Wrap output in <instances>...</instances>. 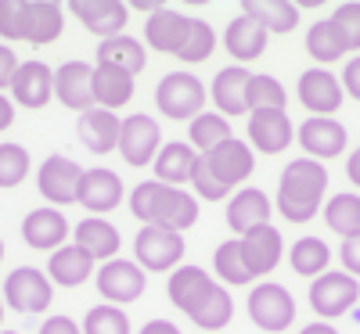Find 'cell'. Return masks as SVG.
I'll use <instances>...</instances> for the list:
<instances>
[{"label":"cell","mask_w":360,"mask_h":334,"mask_svg":"<svg viewBox=\"0 0 360 334\" xmlns=\"http://www.w3.org/2000/svg\"><path fill=\"white\" fill-rule=\"evenodd\" d=\"M130 212L144 227H162L173 234H184L198 223V198L184 187H166L159 180H144L130 194Z\"/></svg>","instance_id":"obj_1"},{"label":"cell","mask_w":360,"mask_h":334,"mask_svg":"<svg viewBox=\"0 0 360 334\" xmlns=\"http://www.w3.org/2000/svg\"><path fill=\"white\" fill-rule=\"evenodd\" d=\"M328 191V169L314 159H295L285 166L278 184V212L288 223H310Z\"/></svg>","instance_id":"obj_2"},{"label":"cell","mask_w":360,"mask_h":334,"mask_svg":"<svg viewBox=\"0 0 360 334\" xmlns=\"http://www.w3.org/2000/svg\"><path fill=\"white\" fill-rule=\"evenodd\" d=\"M205 86L198 76L191 72H169L159 86H155V105L166 119H173V123H191V119L202 115L205 108Z\"/></svg>","instance_id":"obj_3"},{"label":"cell","mask_w":360,"mask_h":334,"mask_svg":"<svg viewBox=\"0 0 360 334\" xmlns=\"http://www.w3.org/2000/svg\"><path fill=\"white\" fill-rule=\"evenodd\" d=\"M4 302L15 313H47L51 302H54V284L44 269L18 266L4 281Z\"/></svg>","instance_id":"obj_4"},{"label":"cell","mask_w":360,"mask_h":334,"mask_svg":"<svg viewBox=\"0 0 360 334\" xmlns=\"http://www.w3.org/2000/svg\"><path fill=\"white\" fill-rule=\"evenodd\" d=\"M249 320L266 334H281L295 320V298L288 295L285 284H274V281L256 284L249 295Z\"/></svg>","instance_id":"obj_5"},{"label":"cell","mask_w":360,"mask_h":334,"mask_svg":"<svg viewBox=\"0 0 360 334\" xmlns=\"http://www.w3.org/2000/svg\"><path fill=\"white\" fill-rule=\"evenodd\" d=\"M360 302V284L349 273H339V269H328L310 284V309L321 316V320H335L342 313H349Z\"/></svg>","instance_id":"obj_6"},{"label":"cell","mask_w":360,"mask_h":334,"mask_svg":"<svg viewBox=\"0 0 360 334\" xmlns=\"http://www.w3.org/2000/svg\"><path fill=\"white\" fill-rule=\"evenodd\" d=\"M134 255L141 269L169 273L184 259V234H173L162 227H141V234L134 237Z\"/></svg>","instance_id":"obj_7"},{"label":"cell","mask_w":360,"mask_h":334,"mask_svg":"<svg viewBox=\"0 0 360 334\" xmlns=\"http://www.w3.org/2000/svg\"><path fill=\"white\" fill-rule=\"evenodd\" d=\"M119 155H123L127 166L141 169V166H152L155 155L162 151V130L152 115H130L123 119V130H119Z\"/></svg>","instance_id":"obj_8"},{"label":"cell","mask_w":360,"mask_h":334,"mask_svg":"<svg viewBox=\"0 0 360 334\" xmlns=\"http://www.w3.org/2000/svg\"><path fill=\"white\" fill-rule=\"evenodd\" d=\"M144 269L130 259H112L98 269V295L108 302V306H130L144 295Z\"/></svg>","instance_id":"obj_9"},{"label":"cell","mask_w":360,"mask_h":334,"mask_svg":"<svg viewBox=\"0 0 360 334\" xmlns=\"http://www.w3.org/2000/svg\"><path fill=\"white\" fill-rule=\"evenodd\" d=\"M342 83L328 69H307L299 76V105L310 112V119H332L342 108Z\"/></svg>","instance_id":"obj_10"},{"label":"cell","mask_w":360,"mask_h":334,"mask_svg":"<svg viewBox=\"0 0 360 334\" xmlns=\"http://www.w3.org/2000/svg\"><path fill=\"white\" fill-rule=\"evenodd\" d=\"M79 184H83V169L65 155H51L37 173V187L51 205H76Z\"/></svg>","instance_id":"obj_11"},{"label":"cell","mask_w":360,"mask_h":334,"mask_svg":"<svg viewBox=\"0 0 360 334\" xmlns=\"http://www.w3.org/2000/svg\"><path fill=\"white\" fill-rule=\"evenodd\" d=\"M220 284L209 277V273L202 269V266H176L173 273H169V288H166V295H169V302L180 309V313H188V316H195L205 302H209V295H213Z\"/></svg>","instance_id":"obj_12"},{"label":"cell","mask_w":360,"mask_h":334,"mask_svg":"<svg viewBox=\"0 0 360 334\" xmlns=\"http://www.w3.org/2000/svg\"><path fill=\"white\" fill-rule=\"evenodd\" d=\"M54 98L62 101L69 112H90L94 105V65L83 62H65L54 72Z\"/></svg>","instance_id":"obj_13"},{"label":"cell","mask_w":360,"mask_h":334,"mask_svg":"<svg viewBox=\"0 0 360 334\" xmlns=\"http://www.w3.org/2000/svg\"><path fill=\"white\" fill-rule=\"evenodd\" d=\"M295 137H299V144H303L307 159H314V162L339 159L346 151V144H349L346 126L339 123V119H307Z\"/></svg>","instance_id":"obj_14"},{"label":"cell","mask_w":360,"mask_h":334,"mask_svg":"<svg viewBox=\"0 0 360 334\" xmlns=\"http://www.w3.org/2000/svg\"><path fill=\"white\" fill-rule=\"evenodd\" d=\"M292 137H295V130H292L288 112H274V108L249 112V140L263 155H281V151H288Z\"/></svg>","instance_id":"obj_15"},{"label":"cell","mask_w":360,"mask_h":334,"mask_svg":"<svg viewBox=\"0 0 360 334\" xmlns=\"http://www.w3.org/2000/svg\"><path fill=\"white\" fill-rule=\"evenodd\" d=\"M65 8L101 40L119 36L127 18H130V8L123 4V0H72V4H65Z\"/></svg>","instance_id":"obj_16"},{"label":"cell","mask_w":360,"mask_h":334,"mask_svg":"<svg viewBox=\"0 0 360 334\" xmlns=\"http://www.w3.org/2000/svg\"><path fill=\"white\" fill-rule=\"evenodd\" d=\"M22 237L37 252H58L69 241V220L58 208H33L22 220Z\"/></svg>","instance_id":"obj_17"},{"label":"cell","mask_w":360,"mask_h":334,"mask_svg":"<svg viewBox=\"0 0 360 334\" xmlns=\"http://www.w3.org/2000/svg\"><path fill=\"white\" fill-rule=\"evenodd\" d=\"M123 201V180L112 169H83V184H79V205L90 216H105V212L119 208Z\"/></svg>","instance_id":"obj_18"},{"label":"cell","mask_w":360,"mask_h":334,"mask_svg":"<svg viewBox=\"0 0 360 334\" xmlns=\"http://www.w3.org/2000/svg\"><path fill=\"white\" fill-rule=\"evenodd\" d=\"M205 162H209V169L217 173V180L220 184H227L231 191L238 187V184H245V180L252 176V166H256V159H252V147L245 144V140H227V144H220L217 151H209V155H202Z\"/></svg>","instance_id":"obj_19"},{"label":"cell","mask_w":360,"mask_h":334,"mask_svg":"<svg viewBox=\"0 0 360 334\" xmlns=\"http://www.w3.org/2000/svg\"><path fill=\"white\" fill-rule=\"evenodd\" d=\"M249 79H252V72L242 65H231V69L217 72L213 86H209V98H213V105L224 119L249 112Z\"/></svg>","instance_id":"obj_20"},{"label":"cell","mask_w":360,"mask_h":334,"mask_svg":"<svg viewBox=\"0 0 360 334\" xmlns=\"http://www.w3.org/2000/svg\"><path fill=\"white\" fill-rule=\"evenodd\" d=\"M270 212H274V205H270V198L259 191V187H245L238 191L231 201H227V227L245 237L252 234L256 227H270Z\"/></svg>","instance_id":"obj_21"},{"label":"cell","mask_w":360,"mask_h":334,"mask_svg":"<svg viewBox=\"0 0 360 334\" xmlns=\"http://www.w3.org/2000/svg\"><path fill=\"white\" fill-rule=\"evenodd\" d=\"M238 241H242V259H245L252 277H266L285 255V241L274 227H256L252 234L238 237Z\"/></svg>","instance_id":"obj_22"},{"label":"cell","mask_w":360,"mask_h":334,"mask_svg":"<svg viewBox=\"0 0 360 334\" xmlns=\"http://www.w3.org/2000/svg\"><path fill=\"white\" fill-rule=\"evenodd\" d=\"M72 245H79L94 262H112L119 245H123V237H119V230L105 216H86L72 230Z\"/></svg>","instance_id":"obj_23"},{"label":"cell","mask_w":360,"mask_h":334,"mask_svg":"<svg viewBox=\"0 0 360 334\" xmlns=\"http://www.w3.org/2000/svg\"><path fill=\"white\" fill-rule=\"evenodd\" d=\"M188 25L191 18L184 11H173V8H162L155 15H148V25H144V40L152 51L159 54H180L188 40Z\"/></svg>","instance_id":"obj_24"},{"label":"cell","mask_w":360,"mask_h":334,"mask_svg":"<svg viewBox=\"0 0 360 334\" xmlns=\"http://www.w3.org/2000/svg\"><path fill=\"white\" fill-rule=\"evenodd\" d=\"M119 130H123V119L115 112H105V108H90L79 115V140L86 151H94V155H108V151L119 147Z\"/></svg>","instance_id":"obj_25"},{"label":"cell","mask_w":360,"mask_h":334,"mask_svg":"<svg viewBox=\"0 0 360 334\" xmlns=\"http://www.w3.org/2000/svg\"><path fill=\"white\" fill-rule=\"evenodd\" d=\"M11 94H15V105H22V108H44L54 98V72H51V65L22 62L18 76L11 83Z\"/></svg>","instance_id":"obj_26"},{"label":"cell","mask_w":360,"mask_h":334,"mask_svg":"<svg viewBox=\"0 0 360 334\" xmlns=\"http://www.w3.org/2000/svg\"><path fill=\"white\" fill-rule=\"evenodd\" d=\"M65 11L54 0H25V44L44 47L62 36Z\"/></svg>","instance_id":"obj_27"},{"label":"cell","mask_w":360,"mask_h":334,"mask_svg":"<svg viewBox=\"0 0 360 334\" xmlns=\"http://www.w3.org/2000/svg\"><path fill=\"white\" fill-rule=\"evenodd\" d=\"M94 259H90L79 245H62L58 252H51V262H47V277L51 284H62V288H79L94 277Z\"/></svg>","instance_id":"obj_28"},{"label":"cell","mask_w":360,"mask_h":334,"mask_svg":"<svg viewBox=\"0 0 360 334\" xmlns=\"http://www.w3.org/2000/svg\"><path fill=\"white\" fill-rule=\"evenodd\" d=\"M198 162V151L184 140H173V144H162V151L155 155V180L166 187H184L191 184V169Z\"/></svg>","instance_id":"obj_29"},{"label":"cell","mask_w":360,"mask_h":334,"mask_svg":"<svg viewBox=\"0 0 360 334\" xmlns=\"http://www.w3.org/2000/svg\"><path fill=\"white\" fill-rule=\"evenodd\" d=\"M266 40H270V33L263 25H256L249 15H238L231 25H227V33H224V47H227V54L234 58V62H256V58L266 51Z\"/></svg>","instance_id":"obj_30"},{"label":"cell","mask_w":360,"mask_h":334,"mask_svg":"<svg viewBox=\"0 0 360 334\" xmlns=\"http://www.w3.org/2000/svg\"><path fill=\"white\" fill-rule=\"evenodd\" d=\"M134 98V76L115 65H94V105L105 112H115L130 105Z\"/></svg>","instance_id":"obj_31"},{"label":"cell","mask_w":360,"mask_h":334,"mask_svg":"<svg viewBox=\"0 0 360 334\" xmlns=\"http://www.w3.org/2000/svg\"><path fill=\"white\" fill-rule=\"evenodd\" d=\"M242 15H249L266 33H292L299 25V8L292 0H242Z\"/></svg>","instance_id":"obj_32"},{"label":"cell","mask_w":360,"mask_h":334,"mask_svg":"<svg viewBox=\"0 0 360 334\" xmlns=\"http://www.w3.org/2000/svg\"><path fill=\"white\" fill-rule=\"evenodd\" d=\"M98 65H115V69L137 76V72H144V65H148V51H144L141 40L119 33V36H108V40L98 44Z\"/></svg>","instance_id":"obj_33"},{"label":"cell","mask_w":360,"mask_h":334,"mask_svg":"<svg viewBox=\"0 0 360 334\" xmlns=\"http://www.w3.org/2000/svg\"><path fill=\"white\" fill-rule=\"evenodd\" d=\"M288 262L299 277L317 281L321 273H328V266H332V248H328L321 237H299L288 252Z\"/></svg>","instance_id":"obj_34"},{"label":"cell","mask_w":360,"mask_h":334,"mask_svg":"<svg viewBox=\"0 0 360 334\" xmlns=\"http://www.w3.org/2000/svg\"><path fill=\"white\" fill-rule=\"evenodd\" d=\"M307 51H310V58H314L317 65H335L349 47H346L342 33L335 29V22L324 18V22H314V25H310V33H307Z\"/></svg>","instance_id":"obj_35"},{"label":"cell","mask_w":360,"mask_h":334,"mask_svg":"<svg viewBox=\"0 0 360 334\" xmlns=\"http://www.w3.org/2000/svg\"><path fill=\"white\" fill-rule=\"evenodd\" d=\"M188 137H191V147L209 155V151H217L220 144L231 140V123L220 115V112H202L198 119L188 123Z\"/></svg>","instance_id":"obj_36"},{"label":"cell","mask_w":360,"mask_h":334,"mask_svg":"<svg viewBox=\"0 0 360 334\" xmlns=\"http://www.w3.org/2000/svg\"><path fill=\"white\" fill-rule=\"evenodd\" d=\"M213 266H217V277L224 281V284H252L256 277L249 273V266H245V259H242V241L238 237H231V241H224V245L217 248V255H213Z\"/></svg>","instance_id":"obj_37"},{"label":"cell","mask_w":360,"mask_h":334,"mask_svg":"<svg viewBox=\"0 0 360 334\" xmlns=\"http://www.w3.org/2000/svg\"><path fill=\"white\" fill-rule=\"evenodd\" d=\"M324 223L342 237L360 234V194H335L324 205Z\"/></svg>","instance_id":"obj_38"},{"label":"cell","mask_w":360,"mask_h":334,"mask_svg":"<svg viewBox=\"0 0 360 334\" xmlns=\"http://www.w3.org/2000/svg\"><path fill=\"white\" fill-rule=\"evenodd\" d=\"M231 316H234V298L227 295V288H217L213 295H209L205 306L191 316V323L213 334V330H224V327L231 323Z\"/></svg>","instance_id":"obj_39"},{"label":"cell","mask_w":360,"mask_h":334,"mask_svg":"<svg viewBox=\"0 0 360 334\" xmlns=\"http://www.w3.org/2000/svg\"><path fill=\"white\" fill-rule=\"evenodd\" d=\"M213 47H217L213 25L202 22V18H191V25H188V40H184V47H180L176 58H180L184 65H198V62H205V58L213 54Z\"/></svg>","instance_id":"obj_40"},{"label":"cell","mask_w":360,"mask_h":334,"mask_svg":"<svg viewBox=\"0 0 360 334\" xmlns=\"http://www.w3.org/2000/svg\"><path fill=\"white\" fill-rule=\"evenodd\" d=\"M285 105H288V94L274 76H252L249 79V112H259V108L285 112Z\"/></svg>","instance_id":"obj_41"},{"label":"cell","mask_w":360,"mask_h":334,"mask_svg":"<svg viewBox=\"0 0 360 334\" xmlns=\"http://www.w3.org/2000/svg\"><path fill=\"white\" fill-rule=\"evenodd\" d=\"M29 151L22 144H0V187H18L29 176Z\"/></svg>","instance_id":"obj_42"},{"label":"cell","mask_w":360,"mask_h":334,"mask_svg":"<svg viewBox=\"0 0 360 334\" xmlns=\"http://www.w3.org/2000/svg\"><path fill=\"white\" fill-rule=\"evenodd\" d=\"M83 334H130V320L119 306H94L83 320Z\"/></svg>","instance_id":"obj_43"},{"label":"cell","mask_w":360,"mask_h":334,"mask_svg":"<svg viewBox=\"0 0 360 334\" xmlns=\"http://www.w3.org/2000/svg\"><path fill=\"white\" fill-rule=\"evenodd\" d=\"M191 187H195V194L205 198V201H224V198L231 194V187L220 184L217 173L209 169V162H205L202 155H198V162H195V169H191Z\"/></svg>","instance_id":"obj_44"},{"label":"cell","mask_w":360,"mask_h":334,"mask_svg":"<svg viewBox=\"0 0 360 334\" xmlns=\"http://www.w3.org/2000/svg\"><path fill=\"white\" fill-rule=\"evenodd\" d=\"M0 36L8 44L25 40V0H0Z\"/></svg>","instance_id":"obj_45"},{"label":"cell","mask_w":360,"mask_h":334,"mask_svg":"<svg viewBox=\"0 0 360 334\" xmlns=\"http://www.w3.org/2000/svg\"><path fill=\"white\" fill-rule=\"evenodd\" d=\"M332 22H335V29L342 33L346 47H349V51H360V4H356V0H349V4L335 8Z\"/></svg>","instance_id":"obj_46"},{"label":"cell","mask_w":360,"mask_h":334,"mask_svg":"<svg viewBox=\"0 0 360 334\" xmlns=\"http://www.w3.org/2000/svg\"><path fill=\"white\" fill-rule=\"evenodd\" d=\"M18 58H15V51L8 47V44H0V90H11V83H15V76H18Z\"/></svg>","instance_id":"obj_47"},{"label":"cell","mask_w":360,"mask_h":334,"mask_svg":"<svg viewBox=\"0 0 360 334\" xmlns=\"http://www.w3.org/2000/svg\"><path fill=\"white\" fill-rule=\"evenodd\" d=\"M339 259H342V273H349V277H360V234L342 241Z\"/></svg>","instance_id":"obj_48"},{"label":"cell","mask_w":360,"mask_h":334,"mask_svg":"<svg viewBox=\"0 0 360 334\" xmlns=\"http://www.w3.org/2000/svg\"><path fill=\"white\" fill-rule=\"evenodd\" d=\"M342 90H346L349 98H356V101H360V54H356L353 62L342 69Z\"/></svg>","instance_id":"obj_49"},{"label":"cell","mask_w":360,"mask_h":334,"mask_svg":"<svg viewBox=\"0 0 360 334\" xmlns=\"http://www.w3.org/2000/svg\"><path fill=\"white\" fill-rule=\"evenodd\" d=\"M40 334H83V330L72 316H51V320H44Z\"/></svg>","instance_id":"obj_50"},{"label":"cell","mask_w":360,"mask_h":334,"mask_svg":"<svg viewBox=\"0 0 360 334\" xmlns=\"http://www.w3.org/2000/svg\"><path fill=\"white\" fill-rule=\"evenodd\" d=\"M141 334H180V327L169 323V320H152V323L141 327Z\"/></svg>","instance_id":"obj_51"},{"label":"cell","mask_w":360,"mask_h":334,"mask_svg":"<svg viewBox=\"0 0 360 334\" xmlns=\"http://www.w3.org/2000/svg\"><path fill=\"white\" fill-rule=\"evenodd\" d=\"M11 123H15V105H11V98L0 94V130H8Z\"/></svg>","instance_id":"obj_52"},{"label":"cell","mask_w":360,"mask_h":334,"mask_svg":"<svg viewBox=\"0 0 360 334\" xmlns=\"http://www.w3.org/2000/svg\"><path fill=\"white\" fill-rule=\"evenodd\" d=\"M127 8H137V11H148V15H155V11H162L166 4H162V0H130Z\"/></svg>","instance_id":"obj_53"},{"label":"cell","mask_w":360,"mask_h":334,"mask_svg":"<svg viewBox=\"0 0 360 334\" xmlns=\"http://www.w3.org/2000/svg\"><path fill=\"white\" fill-rule=\"evenodd\" d=\"M299 334H339V330H335L332 323H307Z\"/></svg>","instance_id":"obj_54"},{"label":"cell","mask_w":360,"mask_h":334,"mask_svg":"<svg viewBox=\"0 0 360 334\" xmlns=\"http://www.w3.org/2000/svg\"><path fill=\"white\" fill-rule=\"evenodd\" d=\"M0 262H4V241H0Z\"/></svg>","instance_id":"obj_55"},{"label":"cell","mask_w":360,"mask_h":334,"mask_svg":"<svg viewBox=\"0 0 360 334\" xmlns=\"http://www.w3.org/2000/svg\"><path fill=\"white\" fill-rule=\"evenodd\" d=\"M0 323H4V302H0Z\"/></svg>","instance_id":"obj_56"},{"label":"cell","mask_w":360,"mask_h":334,"mask_svg":"<svg viewBox=\"0 0 360 334\" xmlns=\"http://www.w3.org/2000/svg\"><path fill=\"white\" fill-rule=\"evenodd\" d=\"M0 334H18V330H0Z\"/></svg>","instance_id":"obj_57"},{"label":"cell","mask_w":360,"mask_h":334,"mask_svg":"<svg viewBox=\"0 0 360 334\" xmlns=\"http://www.w3.org/2000/svg\"><path fill=\"white\" fill-rule=\"evenodd\" d=\"M356 151H360V147H356Z\"/></svg>","instance_id":"obj_58"}]
</instances>
